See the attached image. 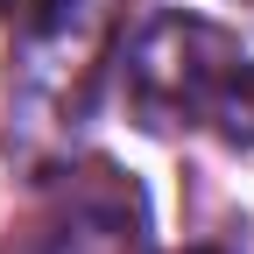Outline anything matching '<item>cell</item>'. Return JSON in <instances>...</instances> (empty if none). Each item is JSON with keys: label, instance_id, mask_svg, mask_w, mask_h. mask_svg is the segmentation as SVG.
I'll list each match as a JSON object with an SVG mask.
<instances>
[{"label": "cell", "instance_id": "obj_3", "mask_svg": "<svg viewBox=\"0 0 254 254\" xmlns=\"http://www.w3.org/2000/svg\"><path fill=\"white\" fill-rule=\"evenodd\" d=\"M21 254H155L148 198L113 163H78L43 190Z\"/></svg>", "mask_w": 254, "mask_h": 254}, {"label": "cell", "instance_id": "obj_5", "mask_svg": "<svg viewBox=\"0 0 254 254\" xmlns=\"http://www.w3.org/2000/svg\"><path fill=\"white\" fill-rule=\"evenodd\" d=\"M43 7H50V0H0V14H7V21H21V28H28V21H36Z\"/></svg>", "mask_w": 254, "mask_h": 254}, {"label": "cell", "instance_id": "obj_2", "mask_svg": "<svg viewBox=\"0 0 254 254\" xmlns=\"http://www.w3.org/2000/svg\"><path fill=\"white\" fill-rule=\"evenodd\" d=\"M120 28V0H50V7L21 28V78H14V106H21V141L43 148L64 120L85 106L92 78L113 50Z\"/></svg>", "mask_w": 254, "mask_h": 254}, {"label": "cell", "instance_id": "obj_4", "mask_svg": "<svg viewBox=\"0 0 254 254\" xmlns=\"http://www.w3.org/2000/svg\"><path fill=\"white\" fill-rule=\"evenodd\" d=\"M219 127H226L233 141H254V57L240 64V85H233V106H226V120H219Z\"/></svg>", "mask_w": 254, "mask_h": 254}, {"label": "cell", "instance_id": "obj_1", "mask_svg": "<svg viewBox=\"0 0 254 254\" xmlns=\"http://www.w3.org/2000/svg\"><path fill=\"white\" fill-rule=\"evenodd\" d=\"M240 36L219 28L205 14H184V7H155L127 28L120 43V99L148 134H177V127H219L233 106V85H240Z\"/></svg>", "mask_w": 254, "mask_h": 254}, {"label": "cell", "instance_id": "obj_6", "mask_svg": "<svg viewBox=\"0 0 254 254\" xmlns=\"http://www.w3.org/2000/svg\"><path fill=\"white\" fill-rule=\"evenodd\" d=\"M184 254H219V247H184Z\"/></svg>", "mask_w": 254, "mask_h": 254}]
</instances>
